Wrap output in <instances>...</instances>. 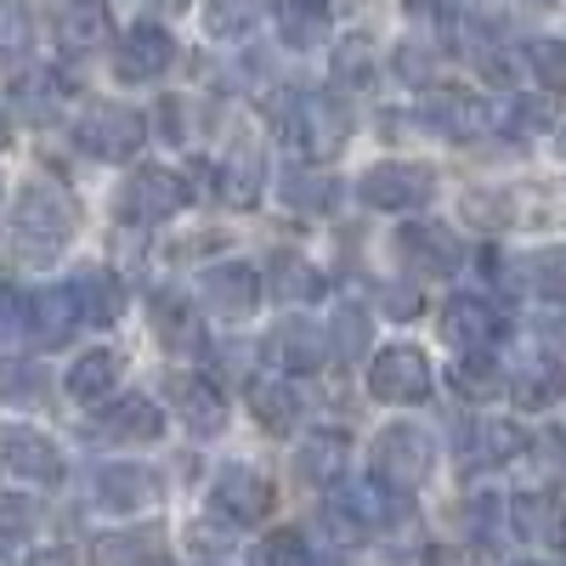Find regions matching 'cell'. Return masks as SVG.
<instances>
[{"mask_svg":"<svg viewBox=\"0 0 566 566\" xmlns=\"http://www.w3.org/2000/svg\"><path fill=\"white\" fill-rule=\"evenodd\" d=\"M277 193L290 210H306V216H323V210H335L340 205V176L335 170H323V165H290L277 181Z\"/></svg>","mask_w":566,"mask_h":566,"instance_id":"cell-27","label":"cell"},{"mask_svg":"<svg viewBox=\"0 0 566 566\" xmlns=\"http://www.w3.org/2000/svg\"><path fill=\"white\" fill-rule=\"evenodd\" d=\"M424 125L442 130V136H453V142H464V136L493 130L499 119H493V108H488L482 97H464V91H437V97L424 103Z\"/></svg>","mask_w":566,"mask_h":566,"instance_id":"cell-19","label":"cell"},{"mask_svg":"<svg viewBox=\"0 0 566 566\" xmlns=\"http://www.w3.org/2000/svg\"><path fill=\"white\" fill-rule=\"evenodd\" d=\"M386 312H391V317H413L419 306H413V295H408V290H386Z\"/></svg>","mask_w":566,"mask_h":566,"instance_id":"cell-46","label":"cell"},{"mask_svg":"<svg viewBox=\"0 0 566 566\" xmlns=\"http://www.w3.org/2000/svg\"><path fill=\"white\" fill-rule=\"evenodd\" d=\"M272 18H277V34L290 45H323L328 40V0H272Z\"/></svg>","mask_w":566,"mask_h":566,"instance_id":"cell-32","label":"cell"},{"mask_svg":"<svg viewBox=\"0 0 566 566\" xmlns=\"http://www.w3.org/2000/svg\"><path fill=\"white\" fill-rule=\"evenodd\" d=\"M0 566H12V555H7V544H0Z\"/></svg>","mask_w":566,"mask_h":566,"instance_id":"cell-50","label":"cell"},{"mask_svg":"<svg viewBox=\"0 0 566 566\" xmlns=\"http://www.w3.org/2000/svg\"><path fill=\"white\" fill-rule=\"evenodd\" d=\"M12 232H18V244L34 250V255H52L63 250L74 232H80V205L69 187L57 181H29L18 205H12Z\"/></svg>","mask_w":566,"mask_h":566,"instance_id":"cell-2","label":"cell"},{"mask_svg":"<svg viewBox=\"0 0 566 566\" xmlns=\"http://www.w3.org/2000/svg\"><path fill=\"white\" fill-rule=\"evenodd\" d=\"M272 283H277L283 301H312V295L323 290V272H317L306 255H277V261H272Z\"/></svg>","mask_w":566,"mask_h":566,"instance_id":"cell-37","label":"cell"},{"mask_svg":"<svg viewBox=\"0 0 566 566\" xmlns=\"http://www.w3.org/2000/svg\"><path fill=\"white\" fill-rule=\"evenodd\" d=\"M555 154H560V159H566V119H560V125H555Z\"/></svg>","mask_w":566,"mask_h":566,"instance_id":"cell-49","label":"cell"},{"mask_svg":"<svg viewBox=\"0 0 566 566\" xmlns=\"http://www.w3.org/2000/svg\"><path fill=\"white\" fill-rule=\"evenodd\" d=\"M504 386L515 391V402H522V408H549V402L566 397V368H560L549 352H538V357L515 363V368L504 374Z\"/></svg>","mask_w":566,"mask_h":566,"instance_id":"cell-24","label":"cell"},{"mask_svg":"<svg viewBox=\"0 0 566 566\" xmlns=\"http://www.w3.org/2000/svg\"><path fill=\"white\" fill-rule=\"evenodd\" d=\"M97 437L103 442H159L165 437V413L154 397H114L97 413Z\"/></svg>","mask_w":566,"mask_h":566,"instance_id":"cell-18","label":"cell"},{"mask_svg":"<svg viewBox=\"0 0 566 566\" xmlns=\"http://www.w3.org/2000/svg\"><path fill=\"white\" fill-rule=\"evenodd\" d=\"M431 464H437V437L431 431H419V424H386V431L374 437L368 476L397 488V493H413L424 476H431Z\"/></svg>","mask_w":566,"mask_h":566,"instance_id":"cell-3","label":"cell"},{"mask_svg":"<svg viewBox=\"0 0 566 566\" xmlns=\"http://www.w3.org/2000/svg\"><path fill=\"white\" fill-rule=\"evenodd\" d=\"M119 374H125V363H119V352H85L74 368H69V397L74 402H108L114 397V386H119Z\"/></svg>","mask_w":566,"mask_h":566,"instance_id":"cell-30","label":"cell"},{"mask_svg":"<svg viewBox=\"0 0 566 566\" xmlns=\"http://www.w3.org/2000/svg\"><path fill=\"white\" fill-rule=\"evenodd\" d=\"M29 566H74V549H40Z\"/></svg>","mask_w":566,"mask_h":566,"instance_id":"cell-47","label":"cell"},{"mask_svg":"<svg viewBox=\"0 0 566 566\" xmlns=\"http://www.w3.org/2000/svg\"><path fill=\"white\" fill-rule=\"evenodd\" d=\"M515 453H527V431L510 424V419H476L459 437V470H493Z\"/></svg>","mask_w":566,"mask_h":566,"instance_id":"cell-17","label":"cell"},{"mask_svg":"<svg viewBox=\"0 0 566 566\" xmlns=\"http://www.w3.org/2000/svg\"><path fill=\"white\" fill-rule=\"evenodd\" d=\"M199 295H205V306L221 312V317H250V312L261 306V277H255V266H244V261H221V266H210V272L199 277Z\"/></svg>","mask_w":566,"mask_h":566,"instance_id":"cell-15","label":"cell"},{"mask_svg":"<svg viewBox=\"0 0 566 566\" xmlns=\"http://www.w3.org/2000/svg\"><path fill=\"white\" fill-rule=\"evenodd\" d=\"M431 69H437L431 52H419V45H402V52H397V74L413 80V85H419V80H431Z\"/></svg>","mask_w":566,"mask_h":566,"instance_id":"cell-44","label":"cell"},{"mask_svg":"<svg viewBox=\"0 0 566 566\" xmlns=\"http://www.w3.org/2000/svg\"><path fill=\"white\" fill-rule=\"evenodd\" d=\"M250 566H312V549H306V538L295 527H277V533H266L250 549Z\"/></svg>","mask_w":566,"mask_h":566,"instance_id":"cell-38","label":"cell"},{"mask_svg":"<svg viewBox=\"0 0 566 566\" xmlns=\"http://www.w3.org/2000/svg\"><path fill=\"white\" fill-rule=\"evenodd\" d=\"M277 130H283V142H290L301 159L323 165V159H335L352 142V114H346L340 97L306 91V97H283L277 103Z\"/></svg>","mask_w":566,"mask_h":566,"instance_id":"cell-1","label":"cell"},{"mask_svg":"<svg viewBox=\"0 0 566 566\" xmlns=\"http://www.w3.org/2000/svg\"><path fill=\"white\" fill-rule=\"evenodd\" d=\"M335 69H340L352 85H357V80H368V74H374V69H368V40H346L340 52H335Z\"/></svg>","mask_w":566,"mask_h":566,"instance_id":"cell-43","label":"cell"},{"mask_svg":"<svg viewBox=\"0 0 566 566\" xmlns=\"http://www.w3.org/2000/svg\"><path fill=\"white\" fill-rule=\"evenodd\" d=\"M515 566H538V560H515Z\"/></svg>","mask_w":566,"mask_h":566,"instance_id":"cell-51","label":"cell"},{"mask_svg":"<svg viewBox=\"0 0 566 566\" xmlns=\"http://www.w3.org/2000/svg\"><path fill=\"white\" fill-rule=\"evenodd\" d=\"M108 40V7L103 0H63L57 7V45L63 52H97Z\"/></svg>","mask_w":566,"mask_h":566,"instance_id":"cell-28","label":"cell"},{"mask_svg":"<svg viewBox=\"0 0 566 566\" xmlns=\"http://www.w3.org/2000/svg\"><path fill=\"white\" fill-rule=\"evenodd\" d=\"M397 250H402L408 266L424 272V277H453V272L464 266L459 232H448V227H437V221H413V227H402V232H397Z\"/></svg>","mask_w":566,"mask_h":566,"instance_id":"cell-14","label":"cell"},{"mask_svg":"<svg viewBox=\"0 0 566 566\" xmlns=\"http://www.w3.org/2000/svg\"><path fill=\"white\" fill-rule=\"evenodd\" d=\"M0 470L52 488V482H63V453L45 431H34V424H7V431H0Z\"/></svg>","mask_w":566,"mask_h":566,"instance_id":"cell-11","label":"cell"},{"mask_svg":"<svg viewBox=\"0 0 566 566\" xmlns=\"http://www.w3.org/2000/svg\"><path fill=\"white\" fill-rule=\"evenodd\" d=\"M357 193H363L368 210L408 216V210H424V205L437 199V170L431 165H413V159H386V165H374L357 181Z\"/></svg>","mask_w":566,"mask_h":566,"instance_id":"cell-5","label":"cell"},{"mask_svg":"<svg viewBox=\"0 0 566 566\" xmlns=\"http://www.w3.org/2000/svg\"><path fill=\"white\" fill-rule=\"evenodd\" d=\"M74 295H80V312H85L91 323H114V317L125 312V290H119V277H114L108 266H91V272H80Z\"/></svg>","mask_w":566,"mask_h":566,"instance_id":"cell-34","label":"cell"},{"mask_svg":"<svg viewBox=\"0 0 566 566\" xmlns=\"http://www.w3.org/2000/svg\"><path fill=\"white\" fill-rule=\"evenodd\" d=\"M34 45V18L23 0H0V69H18Z\"/></svg>","mask_w":566,"mask_h":566,"instance_id":"cell-35","label":"cell"},{"mask_svg":"<svg viewBox=\"0 0 566 566\" xmlns=\"http://www.w3.org/2000/svg\"><path fill=\"white\" fill-rule=\"evenodd\" d=\"M346 437L340 431H312L301 448H295V476L306 488H328V482H340V470H346Z\"/></svg>","mask_w":566,"mask_h":566,"instance_id":"cell-29","label":"cell"},{"mask_svg":"<svg viewBox=\"0 0 566 566\" xmlns=\"http://www.w3.org/2000/svg\"><path fill=\"white\" fill-rule=\"evenodd\" d=\"M148 323H154L159 346H170V352H199V346H205V323H199L193 301H181V295H170V290H159V295L148 301Z\"/></svg>","mask_w":566,"mask_h":566,"instance_id":"cell-23","label":"cell"},{"mask_svg":"<svg viewBox=\"0 0 566 566\" xmlns=\"http://www.w3.org/2000/svg\"><path fill=\"white\" fill-rule=\"evenodd\" d=\"M272 504H277V488L261 476V470H250V464H227L216 476V488H210V510L221 515V522H232V527L266 522Z\"/></svg>","mask_w":566,"mask_h":566,"instance_id":"cell-9","label":"cell"},{"mask_svg":"<svg viewBox=\"0 0 566 566\" xmlns=\"http://www.w3.org/2000/svg\"><path fill=\"white\" fill-rule=\"evenodd\" d=\"M261 23V0H210L205 7V29L216 40H244Z\"/></svg>","mask_w":566,"mask_h":566,"instance_id":"cell-36","label":"cell"},{"mask_svg":"<svg viewBox=\"0 0 566 566\" xmlns=\"http://www.w3.org/2000/svg\"><path fill=\"white\" fill-rule=\"evenodd\" d=\"M74 142H80L91 159L125 165V159L142 154V142H148V119H142L136 108H119V103H91L74 119Z\"/></svg>","mask_w":566,"mask_h":566,"instance_id":"cell-4","label":"cell"},{"mask_svg":"<svg viewBox=\"0 0 566 566\" xmlns=\"http://www.w3.org/2000/svg\"><path fill=\"white\" fill-rule=\"evenodd\" d=\"M328 346H335L340 357H357V352L368 346V317H363V306H340V312H335V328H328Z\"/></svg>","mask_w":566,"mask_h":566,"instance_id":"cell-39","label":"cell"},{"mask_svg":"<svg viewBox=\"0 0 566 566\" xmlns=\"http://www.w3.org/2000/svg\"><path fill=\"white\" fill-rule=\"evenodd\" d=\"M368 397L374 402H386V408H413L431 397V363H424L419 346H386V352H374L368 363Z\"/></svg>","mask_w":566,"mask_h":566,"instance_id":"cell-7","label":"cell"},{"mask_svg":"<svg viewBox=\"0 0 566 566\" xmlns=\"http://www.w3.org/2000/svg\"><path fill=\"white\" fill-rule=\"evenodd\" d=\"M510 533L527 544H555L560 538V499L555 493H522L510 499Z\"/></svg>","mask_w":566,"mask_h":566,"instance_id":"cell-31","label":"cell"},{"mask_svg":"<svg viewBox=\"0 0 566 566\" xmlns=\"http://www.w3.org/2000/svg\"><path fill=\"white\" fill-rule=\"evenodd\" d=\"M154 499H159V476H154V470H142V464H108V470H97V504L103 510L130 515V510H148Z\"/></svg>","mask_w":566,"mask_h":566,"instance_id":"cell-26","label":"cell"},{"mask_svg":"<svg viewBox=\"0 0 566 566\" xmlns=\"http://www.w3.org/2000/svg\"><path fill=\"white\" fill-rule=\"evenodd\" d=\"M0 148H12V114H7V103H0Z\"/></svg>","mask_w":566,"mask_h":566,"instance_id":"cell-48","label":"cell"},{"mask_svg":"<svg viewBox=\"0 0 566 566\" xmlns=\"http://www.w3.org/2000/svg\"><path fill=\"white\" fill-rule=\"evenodd\" d=\"M170 544L159 527H125V533H103L91 544V566H165Z\"/></svg>","mask_w":566,"mask_h":566,"instance_id":"cell-20","label":"cell"},{"mask_svg":"<svg viewBox=\"0 0 566 566\" xmlns=\"http://www.w3.org/2000/svg\"><path fill=\"white\" fill-rule=\"evenodd\" d=\"M80 323H85V312H80L74 283H69V290H40V295L29 301V335H34L40 346H63Z\"/></svg>","mask_w":566,"mask_h":566,"instance_id":"cell-22","label":"cell"},{"mask_svg":"<svg viewBox=\"0 0 566 566\" xmlns=\"http://www.w3.org/2000/svg\"><path fill=\"white\" fill-rule=\"evenodd\" d=\"M499 277L510 283L515 295H527V301H555V306H566V244L515 255V261L499 266Z\"/></svg>","mask_w":566,"mask_h":566,"instance_id":"cell-13","label":"cell"},{"mask_svg":"<svg viewBox=\"0 0 566 566\" xmlns=\"http://www.w3.org/2000/svg\"><path fill=\"white\" fill-rule=\"evenodd\" d=\"M187 199H193V187H187L176 170H165V165H142V170H130L125 176V187H119V216L125 221H136V227H154V221H170V216H181L187 210Z\"/></svg>","mask_w":566,"mask_h":566,"instance_id":"cell-6","label":"cell"},{"mask_svg":"<svg viewBox=\"0 0 566 566\" xmlns=\"http://www.w3.org/2000/svg\"><path fill=\"white\" fill-rule=\"evenodd\" d=\"M504 328H510V317L488 295H453L442 306V340L459 357H493V346L504 340Z\"/></svg>","mask_w":566,"mask_h":566,"instance_id":"cell-8","label":"cell"},{"mask_svg":"<svg viewBox=\"0 0 566 566\" xmlns=\"http://www.w3.org/2000/svg\"><path fill=\"white\" fill-rule=\"evenodd\" d=\"M522 57H527V69H533L549 91H560V80H566V45H555V40H533Z\"/></svg>","mask_w":566,"mask_h":566,"instance_id":"cell-40","label":"cell"},{"mask_svg":"<svg viewBox=\"0 0 566 566\" xmlns=\"http://www.w3.org/2000/svg\"><path fill=\"white\" fill-rule=\"evenodd\" d=\"M63 97H69V85H63L52 69L23 74V80H18V91H12V103H18L34 125H52V119H57V108H63Z\"/></svg>","mask_w":566,"mask_h":566,"instance_id":"cell-33","label":"cell"},{"mask_svg":"<svg viewBox=\"0 0 566 566\" xmlns=\"http://www.w3.org/2000/svg\"><path fill=\"white\" fill-rule=\"evenodd\" d=\"M170 57H176V40H170L159 23H136V29H125V40H119L114 74L130 80V85H142V80H159V74L170 69Z\"/></svg>","mask_w":566,"mask_h":566,"instance_id":"cell-16","label":"cell"},{"mask_svg":"<svg viewBox=\"0 0 566 566\" xmlns=\"http://www.w3.org/2000/svg\"><path fill=\"white\" fill-rule=\"evenodd\" d=\"M34 527V504L18 493H0V538H23Z\"/></svg>","mask_w":566,"mask_h":566,"instance_id":"cell-42","label":"cell"},{"mask_svg":"<svg viewBox=\"0 0 566 566\" xmlns=\"http://www.w3.org/2000/svg\"><path fill=\"white\" fill-rule=\"evenodd\" d=\"M261 181H266V165H261V154L244 142V148H232V154L216 165V199H221L227 210H255Z\"/></svg>","mask_w":566,"mask_h":566,"instance_id":"cell-21","label":"cell"},{"mask_svg":"<svg viewBox=\"0 0 566 566\" xmlns=\"http://www.w3.org/2000/svg\"><path fill=\"white\" fill-rule=\"evenodd\" d=\"M261 352H266V363L277 374H317L328 363V335H323L317 323H306V317H277L266 328Z\"/></svg>","mask_w":566,"mask_h":566,"instance_id":"cell-10","label":"cell"},{"mask_svg":"<svg viewBox=\"0 0 566 566\" xmlns=\"http://www.w3.org/2000/svg\"><path fill=\"white\" fill-rule=\"evenodd\" d=\"M159 119H165V136L170 142H187V103L181 97H165L159 103Z\"/></svg>","mask_w":566,"mask_h":566,"instance_id":"cell-45","label":"cell"},{"mask_svg":"<svg viewBox=\"0 0 566 566\" xmlns=\"http://www.w3.org/2000/svg\"><path fill=\"white\" fill-rule=\"evenodd\" d=\"M244 402L250 413L266 424L272 437H290L295 424H301V391L290 380H272V374H255V380L244 386Z\"/></svg>","mask_w":566,"mask_h":566,"instance_id":"cell-25","label":"cell"},{"mask_svg":"<svg viewBox=\"0 0 566 566\" xmlns=\"http://www.w3.org/2000/svg\"><path fill=\"white\" fill-rule=\"evenodd\" d=\"M165 397H170L176 419H181L193 437H221V431H227V397L205 380V374H170Z\"/></svg>","mask_w":566,"mask_h":566,"instance_id":"cell-12","label":"cell"},{"mask_svg":"<svg viewBox=\"0 0 566 566\" xmlns=\"http://www.w3.org/2000/svg\"><path fill=\"white\" fill-rule=\"evenodd\" d=\"M29 335V301L18 290H0V352Z\"/></svg>","mask_w":566,"mask_h":566,"instance_id":"cell-41","label":"cell"}]
</instances>
